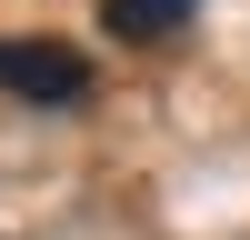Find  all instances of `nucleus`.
Here are the masks:
<instances>
[{
	"label": "nucleus",
	"instance_id": "obj_2",
	"mask_svg": "<svg viewBox=\"0 0 250 240\" xmlns=\"http://www.w3.org/2000/svg\"><path fill=\"white\" fill-rule=\"evenodd\" d=\"M200 0H100V30L110 40H170Z\"/></svg>",
	"mask_w": 250,
	"mask_h": 240
},
{
	"label": "nucleus",
	"instance_id": "obj_1",
	"mask_svg": "<svg viewBox=\"0 0 250 240\" xmlns=\"http://www.w3.org/2000/svg\"><path fill=\"white\" fill-rule=\"evenodd\" d=\"M0 90L70 110V100H90V60H80V50H60V40H0Z\"/></svg>",
	"mask_w": 250,
	"mask_h": 240
}]
</instances>
